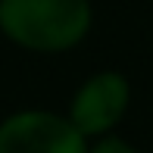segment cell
Masks as SVG:
<instances>
[{"label":"cell","mask_w":153,"mask_h":153,"mask_svg":"<svg viewBox=\"0 0 153 153\" xmlns=\"http://www.w3.org/2000/svg\"><path fill=\"white\" fill-rule=\"evenodd\" d=\"M94 25L91 0H0V31L34 53L78 47Z\"/></svg>","instance_id":"obj_1"},{"label":"cell","mask_w":153,"mask_h":153,"mask_svg":"<svg viewBox=\"0 0 153 153\" xmlns=\"http://www.w3.org/2000/svg\"><path fill=\"white\" fill-rule=\"evenodd\" d=\"M128 106H131L128 75L119 69H100L75 88L66 116L88 141H97L103 134H113L116 125L125 119Z\"/></svg>","instance_id":"obj_2"},{"label":"cell","mask_w":153,"mask_h":153,"mask_svg":"<svg viewBox=\"0 0 153 153\" xmlns=\"http://www.w3.org/2000/svg\"><path fill=\"white\" fill-rule=\"evenodd\" d=\"M88 144L66 113L19 109L0 122V153H88Z\"/></svg>","instance_id":"obj_3"},{"label":"cell","mask_w":153,"mask_h":153,"mask_svg":"<svg viewBox=\"0 0 153 153\" xmlns=\"http://www.w3.org/2000/svg\"><path fill=\"white\" fill-rule=\"evenodd\" d=\"M88 153H141L131 141H125L119 134H103L97 141L88 144Z\"/></svg>","instance_id":"obj_4"}]
</instances>
